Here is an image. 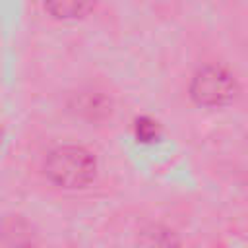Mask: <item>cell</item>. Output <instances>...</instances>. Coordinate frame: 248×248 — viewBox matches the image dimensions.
I'll use <instances>...</instances> for the list:
<instances>
[{
    "instance_id": "obj_5",
    "label": "cell",
    "mask_w": 248,
    "mask_h": 248,
    "mask_svg": "<svg viewBox=\"0 0 248 248\" xmlns=\"http://www.w3.org/2000/svg\"><path fill=\"white\" fill-rule=\"evenodd\" d=\"M136 136L141 141H153V140H157V136H159L157 122H153L149 118H140L136 122Z\"/></svg>"
},
{
    "instance_id": "obj_1",
    "label": "cell",
    "mask_w": 248,
    "mask_h": 248,
    "mask_svg": "<svg viewBox=\"0 0 248 248\" xmlns=\"http://www.w3.org/2000/svg\"><path fill=\"white\" fill-rule=\"evenodd\" d=\"M97 163L91 151L81 145L54 147L45 159V174L56 186L76 190L93 182Z\"/></svg>"
},
{
    "instance_id": "obj_4",
    "label": "cell",
    "mask_w": 248,
    "mask_h": 248,
    "mask_svg": "<svg viewBox=\"0 0 248 248\" xmlns=\"http://www.w3.org/2000/svg\"><path fill=\"white\" fill-rule=\"evenodd\" d=\"M95 0H45L46 10L58 19H76L93 8Z\"/></svg>"
},
{
    "instance_id": "obj_3",
    "label": "cell",
    "mask_w": 248,
    "mask_h": 248,
    "mask_svg": "<svg viewBox=\"0 0 248 248\" xmlns=\"http://www.w3.org/2000/svg\"><path fill=\"white\" fill-rule=\"evenodd\" d=\"M138 248H180V242L170 229L151 225L140 232Z\"/></svg>"
},
{
    "instance_id": "obj_2",
    "label": "cell",
    "mask_w": 248,
    "mask_h": 248,
    "mask_svg": "<svg viewBox=\"0 0 248 248\" xmlns=\"http://www.w3.org/2000/svg\"><path fill=\"white\" fill-rule=\"evenodd\" d=\"M236 91L234 78L219 66L198 70L190 83V95L202 107H223L236 97Z\"/></svg>"
}]
</instances>
